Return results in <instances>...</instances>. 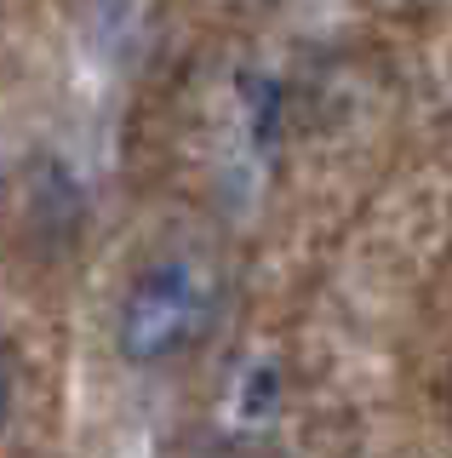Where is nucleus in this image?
Wrapping results in <instances>:
<instances>
[{
    "label": "nucleus",
    "mask_w": 452,
    "mask_h": 458,
    "mask_svg": "<svg viewBox=\"0 0 452 458\" xmlns=\"http://www.w3.org/2000/svg\"><path fill=\"white\" fill-rule=\"evenodd\" d=\"M218 276L195 252H166L144 264L115 310V355L126 367H166L212 333Z\"/></svg>",
    "instance_id": "f257e3e1"
},
{
    "label": "nucleus",
    "mask_w": 452,
    "mask_h": 458,
    "mask_svg": "<svg viewBox=\"0 0 452 458\" xmlns=\"http://www.w3.org/2000/svg\"><path fill=\"white\" fill-rule=\"evenodd\" d=\"M275 401H280V372H275V361H252L247 378H241V419L247 424H270Z\"/></svg>",
    "instance_id": "f03ea898"
},
{
    "label": "nucleus",
    "mask_w": 452,
    "mask_h": 458,
    "mask_svg": "<svg viewBox=\"0 0 452 458\" xmlns=\"http://www.w3.org/2000/svg\"><path fill=\"white\" fill-rule=\"evenodd\" d=\"M6 419H12V367L0 361V429H6Z\"/></svg>",
    "instance_id": "7ed1b4c3"
}]
</instances>
